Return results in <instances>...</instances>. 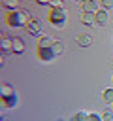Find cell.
Returning a JSON list of instances; mask_svg holds the SVG:
<instances>
[{
    "label": "cell",
    "instance_id": "e0dca14e",
    "mask_svg": "<svg viewBox=\"0 0 113 121\" xmlns=\"http://www.w3.org/2000/svg\"><path fill=\"white\" fill-rule=\"evenodd\" d=\"M102 121H113V112L111 110H105L102 113Z\"/></svg>",
    "mask_w": 113,
    "mask_h": 121
},
{
    "label": "cell",
    "instance_id": "7c38bea8",
    "mask_svg": "<svg viewBox=\"0 0 113 121\" xmlns=\"http://www.w3.org/2000/svg\"><path fill=\"white\" fill-rule=\"evenodd\" d=\"M2 104H4L6 108H13V106H17V96H15V95L4 96V98H2Z\"/></svg>",
    "mask_w": 113,
    "mask_h": 121
},
{
    "label": "cell",
    "instance_id": "4fadbf2b",
    "mask_svg": "<svg viewBox=\"0 0 113 121\" xmlns=\"http://www.w3.org/2000/svg\"><path fill=\"white\" fill-rule=\"evenodd\" d=\"M0 95H2V98H4V96H11V95H15V91H13V87H11V85L4 83V85L0 87Z\"/></svg>",
    "mask_w": 113,
    "mask_h": 121
},
{
    "label": "cell",
    "instance_id": "8992f818",
    "mask_svg": "<svg viewBox=\"0 0 113 121\" xmlns=\"http://www.w3.org/2000/svg\"><path fill=\"white\" fill-rule=\"evenodd\" d=\"M107 21H109L107 9H98V11H96V23L104 26V25H107Z\"/></svg>",
    "mask_w": 113,
    "mask_h": 121
},
{
    "label": "cell",
    "instance_id": "7402d4cb",
    "mask_svg": "<svg viewBox=\"0 0 113 121\" xmlns=\"http://www.w3.org/2000/svg\"><path fill=\"white\" fill-rule=\"evenodd\" d=\"M77 2H81V4H83V2H87V0H77Z\"/></svg>",
    "mask_w": 113,
    "mask_h": 121
},
{
    "label": "cell",
    "instance_id": "7a4b0ae2",
    "mask_svg": "<svg viewBox=\"0 0 113 121\" xmlns=\"http://www.w3.org/2000/svg\"><path fill=\"white\" fill-rule=\"evenodd\" d=\"M47 19H49L51 25H55V26H62V25L66 23V19H68V13H66L64 8H51Z\"/></svg>",
    "mask_w": 113,
    "mask_h": 121
},
{
    "label": "cell",
    "instance_id": "9c48e42d",
    "mask_svg": "<svg viewBox=\"0 0 113 121\" xmlns=\"http://www.w3.org/2000/svg\"><path fill=\"white\" fill-rule=\"evenodd\" d=\"M51 51H53V55H55V57L62 55V51H64V43H62L60 40H55V42L51 43Z\"/></svg>",
    "mask_w": 113,
    "mask_h": 121
},
{
    "label": "cell",
    "instance_id": "277c9868",
    "mask_svg": "<svg viewBox=\"0 0 113 121\" xmlns=\"http://www.w3.org/2000/svg\"><path fill=\"white\" fill-rule=\"evenodd\" d=\"M81 23L87 25V26L96 25V13H87V11H83V13H81Z\"/></svg>",
    "mask_w": 113,
    "mask_h": 121
},
{
    "label": "cell",
    "instance_id": "603a6c76",
    "mask_svg": "<svg viewBox=\"0 0 113 121\" xmlns=\"http://www.w3.org/2000/svg\"><path fill=\"white\" fill-rule=\"evenodd\" d=\"M72 121H75V119H72Z\"/></svg>",
    "mask_w": 113,
    "mask_h": 121
},
{
    "label": "cell",
    "instance_id": "8fae6325",
    "mask_svg": "<svg viewBox=\"0 0 113 121\" xmlns=\"http://www.w3.org/2000/svg\"><path fill=\"white\" fill-rule=\"evenodd\" d=\"M77 43L83 45V47H87V45L92 43V38H90L89 34H79V36H77Z\"/></svg>",
    "mask_w": 113,
    "mask_h": 121
},
{
    "label": "cell",
    "instance_id": "9a60e30c",
    "mask_svg": "<svg viewBox=\"0 0 113 121\" xmlns=\"http://www.w3.org/2000/svg\"><path fill=\"white\" fill-rule=\"evenodd\" d=\"M51 43H53V40H51V38L41 36V38H40V42H38V47H51Z\"/></svg>",
    "mask_w": 113,
    "mask_h": 121
},
{
    "label": "cell",
    "instance_id": "44dd1931",
    "mask_svg": "<svg viewBox=\"0 0 113 121\" xmlns=\"http://www.w3.org/2000/svg\"><path fill=\"white\" fill-rule=\"evenodd\" d=\"M36 4H40V6H49V0H36Z\"/></svg>",
    "mask_w": 113,
    "mask_h": 121
},
{
    "label": "cell",
    "instance_id": "6da1fadb",
    "mask_svg": "<svg viewBox=\"0 0 113 121\" xmlns=\"http://www.w3.org/2000/svg\"><path fill=\"white\" fill-rule=\"evenodd\" d=\"M6 21H8L9 26H23V28H24V26L32 21V17H30L24 9H13V11L8 13V19H6Z\"/></svg>",
    "mask_w": 113,
    "mask_h": 121
},
{
    "label": "cell",
    "instance_id": "ac0fdd59",
    "mask_svg": "<svg viewBox=\"0 0 113 121\" xmlns=\"http://www.w3.org/2000/svg\"><path fill=\"white\" fill-rule=\"evenodd\" d=\"M49 6L51 8H64V2L62 0H49Z\"/></svg>",
    "mask_w": 113,
    "mask_h": 121
},
{
    "label": "cell",
    "instance_id": "ba28073f",
    "mask_svg": "<svg viewBox=\"0 0 113 121\" xmlns=\"http://www.w3.org/2000/svg\"><path fill=\"white\" fill-rule=\"evenodd\" d=\"M13 53H17V55H21V53H24V42L21 40V38H13Z\"/></svg>",
    "mask_w": 113,
    "mask_h": 121
},
{
    "label": "cell",
    "instance_id": "3957f363",
    "mask_svg": "<svg viewBox=\"0 0 113 121\" xmlns=\"http://www.w3.org/2000/svg\"><path fill=\"white\" fill-rule=\"evenodd\" d=\"M24 30H26L30 36H40V32H41V23L36 21V19H32V21L24 26Z\"/></svg>",
    "mask_w": 113,
    "mask_h": 121
},
{
    "label": "cell",
    "instance_id": "30bf717a",
    "mask_svg": "<svg viewBox=\"0 0 113 121\" xmlns=\"http://www.w3.org/2000/svg\"><path fill=\"white\" fill-rule=\"evenodd\" d=\"M83 11H87V13H96V11H98L96 2H94V0H87V2H83Z\"/></svg>",
    "mask_w": 113,
    "mask_h": 121
},
{
    "label": "cell",
    "instance_id": "5bb4252c",
    "mask_svg": "<svg viewBox=\"0 0 113 121\" xmlns=\"http://www.w3.org/2000/svg\"><path fill=\"white\" fill-rule=\"evenodd\" d=\"M2 6L13 11V9H17V8H19V0H2Z\"/></svg>",
    "mask_w": 113,
    "mask_h": 121
},
{
    "label": "cell",
    "instance_id": "5b68a950",
    "mask_svg": "<svg viewBox=\"0 0 113 121\" xmlns=\"http://www.w3.org/2000/svg\"><path fill=\"white\" fill-rule=\"evenodd\" d=\"M38 57H40L41 60H51V59H55L51 47H38Z\"/></svg>",
    "mask_w": 113,
    "mask_h": 121
},
{
    "label": "cell",
    "instance_id": "2e32d148",
    "mask_svg": "<svg viewBox=\"0 0 113 121\" xmlns=\"http://www.w3.org/2000/svg\"><path fill=\"white\" fill-rule=\"evenodd\" d=\"M104 100L105 102H113V89H105L104 91Z\"/></svg>",
    "mask_w": 113,
    "mask_h": 121
},
{
    "label": "cell",
    "instance_id": "ffe728a7",
    "mask_svg": "<svg viewBox=\"0 0 113 121\" xmlns=\"http://www.w3.org/2000/svg\"><path fill=\"white\" fill-rule=\"evenodd\" d=\"M102 6H104V9H107L113 6V0H102Z\"/></svg>",
    "mask_w": 113,
    "mask_h": 121
},
{
    "label": "cell",
    "instance_id": "52a82bcc",
    "mask_svg": "<svg viewBox=\"0 0 113 121\" xmlns=\"http://www.w3.org/2000/svg\"><path fill=\"white\" fill-rule=\"evenodd\" d=\"M0 47H2L4 53H6V51H13V38L2 36V40H0Z\"/></svg>",
    "mask_w": 113,
    "mask_h": 121
},
{
    "label": "cell",
    "instance_id": "d6986e66",
    "mask_svg": "<svg viewBox=\"0 0 113 121\" xmlns=\"http://www.w3.org/2000/svg\"><path fill=\"white\" fill-rule=\"evenodd\" d=\"M87 121H102V115H96V113H89V115H87Z\"/></svg>",
    "mask_w": 113,
    "mask_h": 121
}]
</instances>
